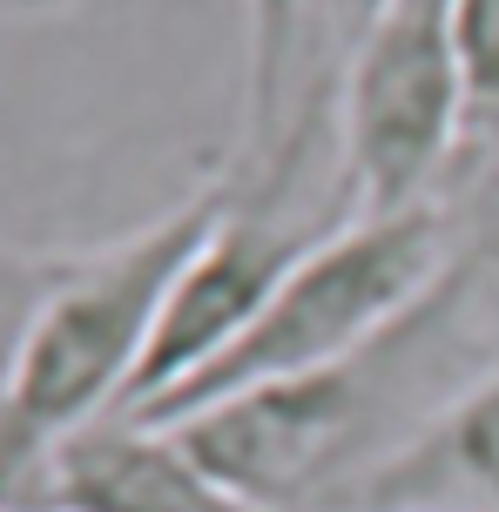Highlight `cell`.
<instances>
[{
    "instance_id": "cell-1",
    "label": "cell",
    "mask_w": 499,
    "mask_h": 512,
    "mask_svg": "<svg viewBox=\"0 0 499 512\" xmlns=\"http://www.w3.org/2000/svg\"><path fill=\"white\" fill-rule=\"evenodd\" d=\"M210 216L216 189H196L189 203L149 216L142 230H122L88 250H54V283L27 324L14 411L0 438V506H21L34 465L68 432L122 411L156 344L162 304L183 277L189 250L203 243Z\"/></svg>"
},
{
    "instance_id": "cell-2",
    "label": "cell",
    "mask_w": 499,
    "mask_h": 512,
    "mask_svg": "<svg viewBox=\"0 0 499 512\" xmlns=\"http://www.w3.org/2000/svg\"><path fill=\"white\" fill-rule=\"evenodd\" d=\"M452 263V223L446 203L398 209V216H365V223H338L317 236L311 250L290 263V277L270 290V304L250 317V331L203 364L183 391H169L149 411H115V418H142V425H169L183 411H203L216 398H237L257 384L311 378L331 364L365 358L378 337H392L412 310L439 290Z\"/></svg>"
},
{
    "instance_id": "cell-3",
    "label": "cell",
    "mask_w": 499,
    "mask_h": 512,
    "mask_svg": "<svg viewBox=\"0 0 499 512\" xmlns=\"http://www.w3.org/2000/svg\"><path fill=\"white\" fill-rule=\"evenodd\" d=\"M331 203L338 223L439 203L466 162V75L452 48V0H385L344 48L331 81Z\"/></svg>"
},
{
    "instance_id": "cell-4",
    "label": "cell",
    "mask_w": 499,
    "mask_h": 512,
    "mask_svg": "<svg viewBox=\"0 0 499 512\" xmlns=\"http://www.w3.org/2000/svg\"><path fill=\"white\" fill-rule=\"evenodd\" d=\"M297 196L304 189H230V182H216V216L203 230V243L189 250L169 304H162L156 344L135 371L122 411L162 405L203 364H216L250 331V317L270 304V290L290 277V263L311 250L317 236L338 230L331 209H297Z\"/></svg>"
},
{
    "instance_id": "cell-5",
    "label": "cell",
    "mask_w": 499,
    "mask_h": 512,
    "mask_svg": "<svg viewBox=\"0 0 499 512\" xmlns=\"http://www.w3.org/2000/svg\"><path fill=\"white\" fill-rule=\"evenodd\" d=\"M0 512H250L183 452V438L142 418H95L34 465L21 506Z\"/></svg>"
},
{
    "instance_id": "cell-6",
    "label": "cell",
    "mask_w": 499,
    "mask_h": 512,
    "mask_svg": "<svg viewBox=\"0 0 499 512\" xmlns=\"http://www.w3.org/2000/svg\"><path fill=\"white\" fill-rule=\"evenodd\" d=\"M317 0H243V122L230 189H297L324 115L311 81Z\"/></svg>"
},
{
    "instance_id": "cell-7",
    "label": "cell",
    "mask_w": 499,
    "mask_h": 512,
    "mask_svg": "<svg viewBox=\"0 0 499 512\" xmlns=\"http://www.w3.org/2000/svg\"><path fill=\"white\" fill-rule=\"evenodd\" d=\"M338 512H499V364L425 411Z\"/></svg>"
},
{
    "instance_id": "cell-8",
    "label": "cell",
    "mask_w": 499,
    "mask_h": 512,
    "mask_svg": "<svg viewBox=\"0 0 499 512\" xmlns=\"http://www.w3.org/2000/svg\"><path fill=\"white\" fill-rule=\"evenodd\" d=\"M452 48L466 75V162L499 155V0H452Z\"/></svg>"
},
{
    "instance_id": "cell-9",
    "label": "cell",
    "mask_w": 499,
    "mask_h": 512,
    "mask_svg": "<svg viewBox=\"0 0 499 512\" xmlns=\"http://www.w3.org/2000/svg\"><path fill=\"white\" fill-rule=\"evenodd\" d=\"M54 283V250H21L0 243V438H7V411H14V378H21L27 324Z\"/></svg>"
},
{
    "instance_id": "cell-10",
    "label": "cell",
    "mask_w": 499,
    "mask_h": 512,
    "mask_svg": "<svg viewBox=\"0 0 499 512\" xmlns=\"http://www.w3.org/2000/svg\"><path fill=\"white\" fill-rule=\"evenodd\" d=\"M385 0H317V21H311V81H317V115L331 122V95H324V54H331V81H338V61H344V48L365 34V21L378 14Z\"/></svg>"
},
{
    "instance_id": "cell-11",
    "label": "cell",
    "mask_w": 499,
    "mask_h": 512,
    "mask_svg": "<svg viewBox=\"0 0 499 512\" xmlns=\"http://www.w3.org/2000/svg\"><path fill=\"white\" fill-rule=\"evenodd\" d=\"M61 7H75V0H0V14H14V21H41V14H61Z\"/></svg>"
}]
</instances>
